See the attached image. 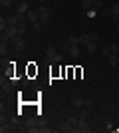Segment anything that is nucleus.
<instances>
[{
  "instance_id": "7ed1b4c3",
  "label": "nucleus",
  "mask_w": 119,
  "mask_h": 133,
  "mask_svg": "<svg viewBox=\"0 0 119 133\" xmlns=\"http://www.w3.org/2000/svg\"><path fill=\"white\" fill-rule=\"evenodd\" d=\"M16 12L18 14H28L30 12V4H28V0H20L16 4Z\"/></svg>"
},
{
  "instance_id": "a878e982",
  "label": "nucleus",
  "mask_w": 119,
  "mask_h": 133,
  "mask_svg": "<svg viewBox=\"0 0 119 133\" xmlns=\"http://www.w3.org/2000/svg\"><path fill=\"white\" fill-rule=\"evenodd\" d=\"M60 62H64V54H58L56 60H54V64H60Z\"/></svg>"
},
{
  "instance_id": "b1692460",
  "label": "nucleus",
  "mask_w": 119,
  "mask_h": 133,
  "mask_svg": "<svg viewBox=\"0 0 119 133\" xmlns=\"http://www.w3.org/2000/svg\"><path fill=\"white\" fill-rule=\"evenodd\" d=\"M101 54L105 56V58H107V56H111V48H109V46H107V48H101Z\"/></svg>"
},
{
  "instance_id": "39448f33",
  "label": "nucleus",
  "mask_w": 119,
  "mask_h": 133,
  "mask_svg": "<svg viewBox=\"0 0 119 133\" xmlns=\"http://www.w3.org/2000/svg\"><path fill=\"white\" fill-rule=\"evenodd\" d=\"M74 131H81V133H87V131H91L89 123H87V119H79V123L75 125V129H74Z\"/></svg>"
},
{
  "instance_id": "f8f14e48",
  "label": "nucleus",
  "mask_w": 119,
  "mask_h": 133,
  "mask_svg": "<svg viewBox=\"0 0 119 133\" xmlns=\"http://www.w3.org/2000/svg\"><path fill=\"white\" fill-rule=\"evenodd\" d=\"M111 18H113V20H119V2L111 4Z\"/></svg>"
},
{
  "instance_id": "bb28decb",
  "label": "nucleus",
  "mask_w": 119,
  "mask_h": 133,
  "mask_svg": "<svg viewBox=\"0 0 119 133\" xmlns=\"http://www.w3.org/2000/svg\"><path fill=\"white\" fill-rule=\"evenodd\" d=\"M78 117H79V119H87V111H79Z\"/></svg>"
},
{
  "instance_id": "412c9836",
  "label": "nucleus",
  "mask_w": 119,
  "mask_h": 133,
  "mask_svg": "<svg viewBox=\"0 0 119 133\" xmlns=\"http://www.w3.org/2000/svg\"><path fill=\"white\" fill-rule=\"evenodd\" d=\"M12 4H14L12 0H0V6H2V8H10Z\"/></svg>"
},
{
  "instance_id": "2eb2a0df",
  "label": "nucleus",
  "mask_w": 119,
  "mask_h": 133,
  "mask_svg": "<svg viewBox=\"0 0 119 133\" xmlns=\"http://www.w3.org/2000/svg\"><path fill=\"white\" fill-rule=\"evenodd\" d=\"M72 105L74 107H81V105H85V99L83 97H74V99H72Z\"/></svg>"
},
{
  "instance_id": "6e6552de",
  "label": "nucleus",
  "mask_w": 119,
  "mask_h": 133,
  "mask_svg": "<svg viewBox=\"0 0 119 133\" xmlns=\"http://www.w3.org/2000/svg\"><path fill=\"white\" fill-rule=\"evenodd\" d=\"M81 8H83L85 12L97 10V6H95V2H91V0H81Z\"/></svg>"
},
{
  "instance_id": "c85d7f7f",
  "label": "nucleus",
  "mask_w": 119,
  "mask_h": 133,
  "mask_svg": "<svg viewBox=\"0 0 119 133\" xmlns=\"http://www.w3.org/2000/svg\"><path fill=\"white\" fill-rule=\"evenodd\" d=\"M38 2H40V4H46V0H38Z\"/></svg>"
},
{
  "instance_id": "c756f323",
  "label": "nucleus",
  "mask_w": 119,
  "mask_h": 133,
  "mask_svg": "<svg viewBox=\"0 0 119 133\" xmlns=\"http://www.w3.org/2000/svg\"><path fill=\"white\" fill-rule=\"evenodd\" d=\"M117 34H119V26H117Z\"/></svg>"
},
{
  "instance_id": "f257e3e1",
  "label": "nucleus",
  "mask_w": 119,
  "mask_h": 133,
  "mask_svg": "<svg viewBox=\"0 0 119 133\" xmlns=\"http://www.w3.org/2000/svg\"><path fill=\"white\" fill-rule=\"evenodd\" d=\"M38 12H40V22L46 26V24L50 22V10H48V6H46V4H40Z\"/></svg>"
},
{
  "instance_id": "9d476101",
  "label": "nucleus",
  "mask_w": 119,
  "mask_h": 133,
  "mask_svg": "<svg viewBox=\"0 0 119 133\" xmlns=\"http://www.w3.org/2000/svg\"><path fill=\"white\" fill-rule=\"evenodd\" d=\"M0 131L2 133H6V131H12V127H10V123L4 119V115H2V119H0Z\"/></svg>"
},
{
  "instance_id": "f3484780",
  "label": "nucleus",
  "mask_w": 119,
  "mask_h": 133,
  "mask_svg": "<svg viewBox=\"0 0 119 133\" xmlns=\"http://www.w3.org/2000/svg\"><path fill=\"white\" fill-rule=\"evenodd\" d=\"M68 44L69 46H78L79 44V36H75V34H74V36H69V38H68Z\"/></svg>"
},
{
  "instance_id": "aec40b11",
  "label": "nucleus",
  "mask_w": 119,
  "mask_h": 133,
  "mask_svg": "<svg viewBox=\"0 0 119 133\" xmlns=\"http://www.w3.org/2000/svg\"><path fill=\"white\" fill-rule=\"evenodd\" d=\"M68 123L72 125V129H75V125L79 123V117L78 115H75V117H68Z\"/></svg>"
},
{
  "instance_id": "4468645a",
  "label": "nucleus",
  "mask_w": 119,
  "mask_h": 133,
  "mask_svg": "<svg viewBox=\"0 0 119 133\" xmlns=\"http://www.w3.org/2000/svg\"><path fill=\"white\" fill-rule=\"evenodd\" d=\"M8 50H10V44H8V42H0V56H2V58L8 54Z\"/></svg>"
},
{
  "instance_id": "423d86ee",
  "label": "nucleus",
  "mask_w": 119,
  "mask_h": 133,
  "mask_svg": "<svg viewBox=\"0 0 119 133\" xmlns=\"http://www.w3.org/2000/svg\"><path fill=\"white\" fill-rule=\"evenodd\" d=\"M56 56H58L56 48H52V46H48V48H46V60H48V64H54Z\"/></svg>"
},
{
  "instance_id": "0eeeda50",
  "label": "nucleus",
  "mask_w": 119,
  "mask_h": 133,
  "mask_svg": "<svg viewBox=\"0 0 119 133\" xmlns=\"http://www.w3.org/2000/svg\"><path fill=\"white\" fill-rule=\"evenodd\" d=\"M12 82H14V79H12ZM12 82L8 79V76H2V79H0V88H2V91H10Z\"/></svg>"
},
{
  "instance_id": "f03ea898",
  "label": "nucleus",
  "mask_w": 119,
  "mask_h": 133,
  "mask_svg": "<svg viewBox=\"0 0 119 133\" xmlns=\"http://www.w3.org/2000/svg\"><path fill=\"white\" fill-rule=\"evenodd\" d=\"M26 20H28L30 24H36V22H40V12H38V8H30V12L26 14Z\"/></svg>"
},
{
  "instance_id": "ddd939ff",
  "label": "nucleus",
  "mask_w": 119,
  "mask_h": 133,
  "mask_svg": "<svg viewBox=\"0 0 119 133\" xmlns=\"http://www.w3.org/2000/svg\"><path fill=\"white\" fill-rule=\"evenodd\" d=\"M89 42H91V34H85V32L79 34V44L85 46V44H89Z\"/></svg>"
},
{
  "instance_id": "6ab92c4d",
  "label": "nucleus",
  "mask_w": 119,
  "mask_h": 133,
  "mask_svg": "<svg viewBox=\"0 0 119 133\" xmlns=\"http://www.w3.org/2000/svg\"><path fill=\"white\" fill-rule=\"evenodd\" d=\"M85 50L89 52V54H91V52H95L97 50V42H89V44H85Z\"/></svg>"
},
{
  "instance_id": "dca6fc26",
  "label": "nucleus",
  "mask_w": 119,
  "mask_h": 133,
  "mask_svg": "<svg viewBox=\"0 0 119 133\" xmlns=\"http://www.w3.org/2000/svg\"><path fill=\"white\" fill-rule=\"evenodd\" d=\"M107 64H109V66H115V64H119V60H117V54H111V56H107Z\"/></svg>"
},
{
  "instance_id": "393cba45",
  "label": "nucleus",
  "mask_w": 119,
  "mask_h": 133,
  "mask_svg": "<svg viewBox=\"0 0 119 133\" xmlns=\"http://www.w3.org/2000/svg\"><path fill=\"white\" fill-rule=\"evenodd\" d=\"M109 48H111V54H119V46L117 44H111Z\"/></svg>"
},
{
  "instance_id": "9b49d317",
  "label": "nucleus",
  "mask_w": 119,
  "mask_h": 133,
  "mask_svg": "<svg viewBox=\"0 0 119 133\" xmlns=\"http://www.w3.org/2000/svg\"><path fill=\"white\" fill-rule=\"evenodd\" d=\"M68 52H69V56H72V58H78V56L81 54V50H79V44H78V46H69Z\"/></svg>"
},
{
  "instance_id": "20e7f679",
  "label": "nucleus",
  "mask_w": 119,
  "mask_h": 133,
  "mask_svg": "<svg viewBox=\"0 0 119 133\" xmlns=\"http://www.w3.org/2000/svg\"><path fill=\"white\" fill-rule=\"evenodd\" d=\"M10 46H14L16 50H22L24 46H26V42H24V38H22V36H14V38L10 40Z\"/></svg>"
},
{
  "instance_id": "cd10ccee",
  "label": "nucleus",
  "mask_w": 119,
  "mask_h": 133,
  "mask_svg": "<svg viewBox=\"0 0 119 133\" xmlns=\"http://www.w3.org/2000/svg\"><path fill=\"white\" fill-rule=\"evenodd\" d=\"M40 131H42V133H50V127H44V125H42V127H40Z\"/></svg>"
},
{
  "instance_id": "5701e85b",
  "label": "nucleus",
  "mask_w": 119,
  "mask_h": 133,
  "mask_svg": "<svg viewBox=\"0 0 119 133\" xmlns=\"http://www.w3.org/2000/svg\"><path fill=\"white\" fill-rule=\"evenodd\" d=\"M101 14H103V16H111V6H109V8H107V6L101 8Z\"/></svg>"
},
{
  "instance_id": "a211bd4d",
  "label": "nucleus",
  "mask_w": 119,
  "mask_h": 133,
  "mask_svg": "<svg viewBox=\"0 0 119 133\" xmlns=\"http://www.w3.org/2000/svg\"><path fill=\"white\" fill-rule=\"evenodd\" d=\"M18 34H20V36L26 34V20H24V22H18Z\"/></svg>"
},
{
  "instance_id": "1a4fd4ad",
  "label": "nucleus",
  "mask_w": 119,
  "mask_h": 133,
  "mask_svg": "<svg viewBox=\"0 0 119 133\" xmlns=\"http://www.w3.org/2000/svg\"><path fill=\"white\" fill-rule=\"evenodd\" d=\"M6 20H8V26H18V22H20L18 12H16V14H8V16H6Z\"/></svg>"
},
{
  "instance_id": "4be33fe9",
  "label": "nucleus",
  "mask_w": 119,
  "mask_h": 133,
  "mask_svg": "<svg viewBox=\"0 0 119 133\" xmlns=\"http://www.w3.org/2000/svg\"><path fill=\"white\" fill-rule=\"evenodd\" d=\"M32 26H34L36 32H42V30H44V24H42V22H36V24H32Z\"/></svg>"
}]
</instances>
